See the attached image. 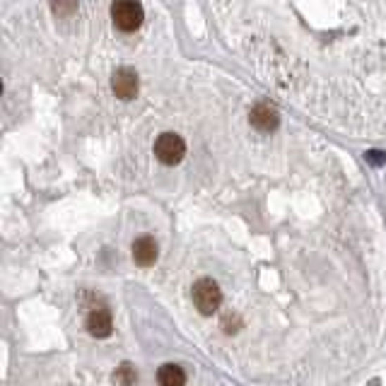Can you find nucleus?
<instances>
[{"mask_svg":"<svg viewBox=\"0 0 386 386\" xmlns=\"http://www.w3.org/2000/svg\"><path fill=\"white\" fill-rule=\"evenodd\" d=\"M113 382L118 386H138V372H135L133 365H121L113 370Z\"/></svg>","mask_w":386,"mask_h":386,"instance_id":"nucleus-9","label":"nucleus"},{"mask_svg":"<svg viewBox=\"0 0 386 386\" xmlns=\"http://www.w3.org/2000/svg\"><path fill=\"white\" fill-rule=\"evenodd\" d=\"M155 155L162 164H177L184 160L186 155V143L174 133H162L155 140Z\"/></svg>","mask_w":386,"mask_h":386,"instance_id":"nucleus-3","label":"nucleus"},{"mask_svg":"<svg viewBox=\"0 0 386 386\" xmlns=\"http://www.w3.org/2000/svg\"><path fill=\"white\" fill-rule=\"evenodd\" d=\"M157 384L160 386H184L186 372L179 365H162L157 370Z\"/></svg>","mask_w":386,"mask_h":386,"instance_id":"nucleus-8","label":"nucleus"},{"mask_svg":"<svg viewBox=\"0 0 386 386\" xmlns=\"http://www.w3.org/2000/svg\"><path fill=\"white\" fill-rule=\"evenodd\" d=\"M111 87L118 99H133L138 94V75L130 68H121V70L113 73Z\"/></svg>","mask_w":386,"mask_h":386,"instance_id":"nucleus-4","label":"nucleus"},{"mask_svg":"<svg viewBox=\"0 0 386 386\" xmlns=\"http://www.w3.org/2000/svg\"><path fill=\"white\" fill-rule=\"evenodd\" d=\"M87 331H89V336H94V338H109L111 331H113V321H111L109 311H106V309L89 311V316H87Z\"/></svg>","mask_w":386,"mask_h":386,"instance_id":"nucleus-6","label":"nucleus"},{"mask_svg":"<svg viewBox=\"0 0 386 386\" xmlns=\"http://www.w3.org/2000/svg\"><path fill=\"white\" fill-rule=\"evenodd\" d=\"M157 254H160V249H157V242L152 239L150 235H143L133 242V259H135V263L143 266V268L155 263Z\"/></svg>","mask_w":386,"mask_h":386,"instance_id":"nucleus-5","label":"nucleus"},{"mask_svg":"<svg viewBox=\"0 0 386 386\" xmlns=\"http://www.w3.org/2000/svg\"><path fill=\"white\" fill-rule=\"evenodd\" d=\"M251 123L259 130H273L278 128V111L270 104L261 101V104H256L251 109Z\"/></svg>","mask_w":386,"mask_h":386,"instance_id":"nucleus-7","label":"nucleus"},{"mask_svg":"<svg viewBox=\"0 0 386 386\" xmlns=\"http://www.w3.org/2000/svg\"><path fill=\"white\" fill-rule=\"evenodd\" d=\"M143 5L138 0H116L111 5V20L121 32H135L143 25Z\"/></svg>","mask_w":386,"mask_h":386,"instance_id":"nucleus-2","label":"nucleus"},{"mask_svg":"<svg viewBox=\"0 0 386 386\" xmlns=\"http://www.w3.org/2000/svg\"><path fill=\"white\" fill-rule=\"evenodd\" d=\"M367 160H370L372 164H382L386 160V155H382V152H370V155H367Z\"/></svg>","mask_w":386,"mask_h":386,"instance_id":"nucleus-10","label":"nucleus"},{"mask_svg":"<svg viewBox=\"0 0 386 386\" xmlns=\"http://www.w3.org/2000/svg\"><path fill=\"white\" fill-rule=\"evenodd\" d=\"M191 297L196 309L201 311L203 316H213L215 311H218L220 302H223V290H220V285L215 280H210V278H201L198 282H193Z\"/></svg>","mask_w":386,"mask_h":386,"instance_id":"nucleus-1","label":"nucleus"}]
</instances>
